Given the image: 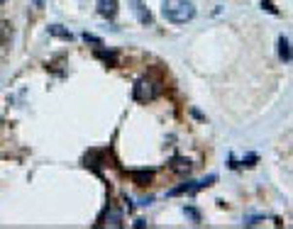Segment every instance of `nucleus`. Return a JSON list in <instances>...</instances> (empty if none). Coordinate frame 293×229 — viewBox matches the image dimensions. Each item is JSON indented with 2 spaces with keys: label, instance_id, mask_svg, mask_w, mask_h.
Instances as JSON below:
<instances>
[{
  "label": "nucleus",
  "instance_id": "obj_1",
  "mask_svg": "<svg viewBox=\"0 0 293 229\" xmlns=\"http://www.w3.org/2000/svg\"><path fill=\"white\" fill-rule=\"evenodd\" d=\"M162 13L171 25H186L196 18V5L191 0H164Z\"/></svg>",
  "mask_w": 293,
  "mask_h": 229
},
{
  "label": "nucleus",
  "instance_id": "obj_2",
  "mask_svg": "<svg viewBox=\"0 0 293 229\" xmlns=\"http://www.w3.org/2000/svg\"><path fill=\"white\" fill-rule=\"evenodd\" d=\"M159 95V86H154L152 81H137V86H134V100L137 103H149V100H154Z\"/></svg>",
  "mask_w": 293,
  "mask_h": 229
},
{
  "label": "nucleus",
  "instance_id": "obj_3",
  "mask_svg": "<svg viewBox=\"0 0 293 229\" xmlns=\"http://www.w3.org/2000/svg\"><path fill=\"white\" fill-rule=\"evenodd\" d=\"M129 5H132V13H134V18H137L139 25H152V22H154V20H152V13L144 8L142 0H129Z\"/></svg>",
  "mask_w": 293,
  "mask_h": 229
},
{
  "label": "nucleus",
  "instance_id": "obj_4",
  "mask_svg": "<svg viewBox=\"0 0 293 229\" xmlns=\"http://www.w3.org/2000/svg\"><path fill=\"white\" fill-rule=\"evenodd\" d=\"M129 178L134 185L144 188V185H149L152 178H154V171H146V168H139V171H129Z\"/></svg>",
  "mask_w": 293,
  "mask_h": 229
},
{
  "label": "nucleus",
  "instance_id": "obj_5",
  "mask_svg": "<svg viewBox=\"0 0 293 229\" xmlns=\"http://www.w3.org/2000/svg\"><path fill=\"white\" fill-rule=\"evenodd\" d=\"M98 13L108 20H112L117 15V0H98Z\"/></svg>",
  "mask_w": 293,
  "mask_h": 229
},
{
  "label": "nucleus",
  "instance_id": "obj_6",
  "mask_svg": "<svg viewBox=\"0 0 293 229\" xmlns=\"http://www.w3.org/2000/svg\"><path fill=\"white\" fill-rule=\"evenodd\" d=\"M278 56H281L283 61H291V59H293V52H291V42H288L286 37H281V39H278Z\"/></svg>",
  "mask_w": 293,
  "mask_h": 229
},
{
  "label": "nucleus",
  "instance_id": "obj_7",
  "mask_svg": "<svg viewBox=\"0 0 293 229\" xmlns=\"http://www.w3.org/2000/svg\"><path fill=\"white\" fill-rule=\"evenodd\" d=\"M49 35H54V37H59V39H66V42L73 39V35H71L69 30H64L61 25H52V27H49Z\"/></svg>",
  "mask_w": 293,
  "mask_h": 229
},
{
  "label": "nucleus",
  "instance_id": "obj_8",
  "mask_svg": "<svg viewBox=\"0 0 293 229\" xmlns=\"http://www.w3.org/2000/svg\"><path fill=\"white\" fill-rule=\"evenodd\" d=\"M83 42H88V44H95V47H103V42H100L98 37H93V35H88V32L83 35Z\"/></svg>",
  "mask_w": 293,
  "mask_h": 229
},
{
  "label": "nucleus",
  "instance_id": "obj_9",
  "mask_svg": "<svg viewBox=\"0 0 293 229\" xmlns=\"http://www.w3.org/2000/svg\"><path fill=\"white\" fill-rule=\"evenodd\" d=\"M98 56H100L103 61H110V64L115 61V54H112V52H103V49H98Z\"/></svg>",
  "mask_w": 293,
  "mask_h": 229
},
{
  "label": "nucleus",
  "instance_id": "obj_10",
  "mask_svg": "<svg viewBox=\"0 0 293 229\" xmlns=\"http://www.w3.org/2000/svg\"><path fill=\"white\" fill-rule=\"evenodd\" d=\"M174 168H176V171H188V161H183V159H174Z\"/></svg>",
  "mask_w": 293,
  "mask_h": 229
},
{
  "label": "nucleus",
  "instance_id": "obj_11",
  "mask_svg": "<svg viewBox=\"0 0 293 229\" xmlns=\"http://www.w3.org/2000/svg\"><path fill=\"white\" fill-rule=\"evenodd\" d=\"M186 214H188L191 219H196V222H198V212H196V210H191V207H186Z\"/></svg>",
  "mask_w": 293,
  "mask_h": 229
},
{
  "label": "nucleus",
  "instance_id": "obj_12",
  "mask_svg": "<svg viewBox=\"0 0 293 229\" xmlns=\"http://www.w3.org/2000/svg\"><path fill=\"white\" fill-rule=\"evenodd\" d=\"M32 3H35L37 8H42V5H44V0H32Z\"/></svg>",
  "mask_w": 293,
  "mask_h": 229
},
{
  "label": "nucleus",
  "instance_id": "obj_13",
  "mask_svg": "<svg viewBox=\"0 0 293 229\" xmlns=\"http://www.w3.org/2000/svg\"><path fill=\"white\" fill-rule=\"evenodd\" d=\"M3 3H8V0H0V5H3Z\"/></svg>",
  "mask_w": 293,
  "mask_h": 229
}]
</instances>
